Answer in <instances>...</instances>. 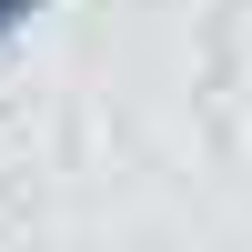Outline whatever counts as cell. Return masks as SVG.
<instances>
[{
  "mask_svg": "<svg viewBox=\"0 0 252 252\" xmlns=\"http://www.w3.org/2000/svg\"><path fill=\"white\" fill-rule=\"evenodd\" d=\"M40 10H51V0H0V51H10V40H20V31H31V20H40Z\"/></svg>",
  "mask_w": 252,
  "mask_h": 252,
  "instance_id": "cell-1",
  "label": "cell"
}]
</instances>
